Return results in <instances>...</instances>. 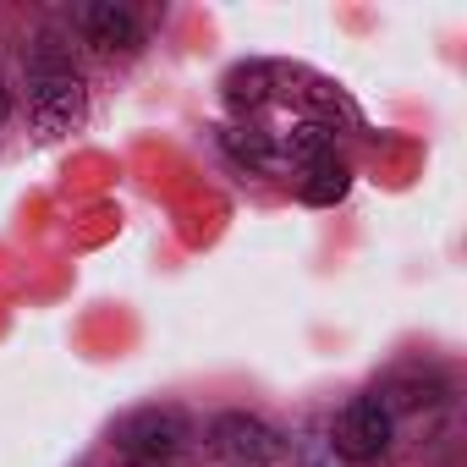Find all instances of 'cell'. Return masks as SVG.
I'll list each match as a JSON object with an SVG mask.
<instances>
[{
    "instance_id": "obj_1",
    "label": "cell",
    "mask_w": 467,
    "mask_h": 467,
    "mask_svg": "<svg viewBox=\"0 0 467 467\" xmlns=\"http://www.w3.org/2000/svg\"><path fill=\"white\" fill-rule=\"evenodd\" d=\"M88 116V83L72 61V50L45 34L39 50H34V67H28V127L39 138H67L78 132Z\"/></svg>"
},
{
    "instance_id": "obj_2",
    "label": "cell",
    "mask_w": 467,
    "mask_h": 467,
    "mask_svg": "<svg viewBox=\"0 0 467 467\" xmlns=\"http://www.w3.org/2000/svg\"><path fill=\"white\" fill-rule=\"evenodd\" d=\"M187 440H192V423H187V412H176V407H138L132 418L116 423V451H121L127 462H138V467H165V462H176V456L187 451Z\"/></svg>"
},
{
    "instance_id": "obj_3",
    "label": "cell",
    "mask_w": 467,
    "mask_h": 467,
    "mask_svg": "<svg viewBox=\"0 0 467 467\" xmlns=\"http://www.w3.org/2000/svg\"><path fill=\"white\" fill-rule=\"evenodd\" d=\"M203 440H209V456L225 462V467H270V462H281V451H286L281 429L265 423L259 412H220V418L203 429Z\"/></svg>"
},
{
    "instance_id": "obj_4",
    "label": "cell",
    "mask_w": 467,
    "mask_h": 467,
    "mask_svg": "<svg viewBox=\"0 0 467 467\" xmlns=\"http://www.w3.org/2000/svg\"><path fill=\"white\" fill-rule=\"evenodd\" d=\"M390 434H396V418L385 412V401L379 396H358V401L341 407V418L330 429V445H336L341 462L368 467V462H379L390 451Z\"/></svg>"
},
{
    "instance_id": "obj_5",
    "label": "cell",
    "mask_w": 467,
    "mask_h": 467,
    "mask_svg": "<svg viewBox=\"0 0 467 467\" xmlns=\"http://www.w3.org/2000/svg\"><path fill=\"white\" fill-rule=\"evenodd\" d=\"M83 34H88V45H94L99 56H138V50H143V23H138V12L110 6V0L83 12Z\"/></svg>"
},
{
    "instance_id": "obj_6",
    "label": "cell",
    "mask_w": 467,
    "mask_h": 467,
    "mask_svg": "<svg viewBox=\"0 0 467 467\" xmlns=\"http://www.w3.org/2000/svg\"><path fill=\"white\" fill-rule=\"evenodd\" d=\"M347 187H352V171H347L341 154H325V160H314V165L303 171V198L319 203V209H325V203H341Z\"/></svg>"
},
{
    "instance_id": "obj_7",
    "label": "cell",
    "mask_w": 467,
    "mask_h": 467,
    "mask_svg": "<svg viewBox=\"0 0 467 467\" xmlns=\"http://www.w3.org/2000/svg\"><path fill=\"white\" fill-rule=\"evenodd\" d=\"M220 149L237 160V165H254V171L270 165V138L254 132V127H225V132H220Z\"/></svg>"
},
{
    "instance_id": "obj_8",
    "label": "cell",
    "mask_w": 467,
    "mask_h": 467,
    "mask_svg": "<svg viewBox=\"0 0 467 467\" xmlns=\"http://www.w3.org/2000/svg\"><path fill=\"white\" fill-rule=\"evenodd\" d=\"M6 116H12V88H6V78H0V127H6Z\"/></svg>"
}]
</instances>
